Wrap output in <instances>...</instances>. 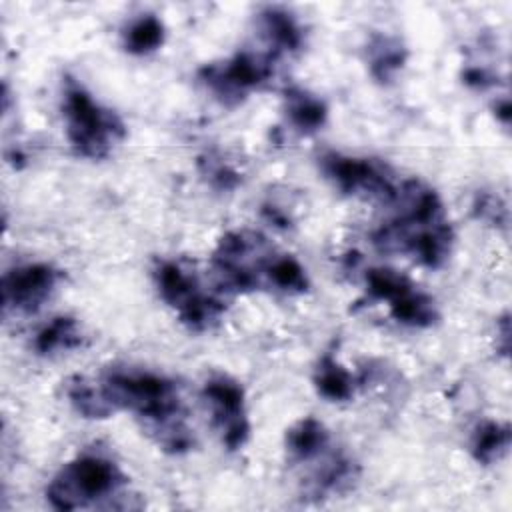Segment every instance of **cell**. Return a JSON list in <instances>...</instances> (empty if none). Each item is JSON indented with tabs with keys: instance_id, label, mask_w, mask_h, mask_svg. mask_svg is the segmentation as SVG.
I'll return each mask as SVG.
<instances>
[{
	"instance_id": "obj_1",
	"label": "cell",
	"mask_w": 512,
	"mask_h": 512,
	"mask_svg": "<svg viewBox=\"0 0 512 512\" xmlns=\"http://www.w3.org/2000/svg\"><path fill=\"white\" fill-rule=\"evenodd\" d=\"M62 110L70 144L86 158H104L112 146L124 138V124L112 112L102 108L74 80H66Z\"/></svg>"
},
{
	"instance_id": "obj_2",
	"label": "cell",
	"mask_w": 512,
	"mask_h": 512,
	"mask_svg": "<svg viewBox=\"0 0 512 512\" xmlns=\"http://www.w3.org/2000/svg\"><path fill=\"white\" fill-rule=\"evenodd\" d=\"M126 478L102 456H82L66 464L50 482L46 496L56 510H76L88 502L116 494Z\"/></svg>"
},
{
	"instance_id": "obj_3",
	"label": "cell",
	"mask_w": 512,
	"mask_h": 512,
	"mask_svg": "<svg viewBox=\"0 0 512 512\" xmlns=\"http://www.w3.org/2000/svg\"><path fill=\"white\" fill-rule=\"evenodd\" d=\"M154 278L164 302L176 308L180 320L194 330L210 328L224 312V302L202 292L196 276L176 262H160Z\"/></svg>"
},
{
	"instance_id": "obj_4",
	"label": "cell",
	"mask_w": 512,
	"mask_h": 512,
	"mask_svg": "<svg viewBox=\"0 0 512 512\" xmlns=\"http://www.w3.org/2000/svg\"><path fill=\"white\" fill-rule=\"evenodd\" d=\"M320 166L324 174L346 194H364L368 198L392 202L398 192V186L386 170L370 160L326 154L320 160Z\"/></svg>"
},
{
	"instance_id": "obj_5",
	"label": "cell",
	"mask_w": 512,
	"mask_h": 512,
	"mask_svg": "<svg viewBox=\"0 0 512 512\" xmlns=\"http://www.w3.org/2000/svg\"><path fill=\"white\" fill-rule=\"evenodd\" d=\"M270 76L272 58L250 52H240L224 64H208L200 70V78L226 102H238L248 90L260 86Z\"/></svg>"
},
{
	"instance_id": "obj_6",
	"label": "cell",
	"mask_w": 512,
	"mask_h": 512,
	"mask_svg": "<svg viewBox=\"0 0 512 512\" xmlns=\"http://www.w3.org/2000/svg\"><path fill=\"white\" fill-rule=\"evenodd\" d=\"M204 398L212 408L216 426L222 432V440L230 450L240 448L248 438V420L244 412L242 388L226 376H218L206 382Z\"/></svg>"
},
{
	"instance_id": "obj_7",
	"label": "cell",
	"mask_w": 512,
	"mask_h": 512,
	"mask_svg": "<svg viewBox=\"0 0 512 512\" xmlns=\"http://www.w3.org/2000/svg\"><path fill=\"white\" fill-rule=\"evenodd\" d=\"M58 282V272L46 264H28L6 272L2 282L4 308L32 312L50 296Z\"/></svg>"
},
{
	"instance_id": "obj_8",
	"label": "cell",
	"mask_w": 512,
	"mask_h": 512,
	"mask_svg": "<svg viewBox=\"0 0 512 512\" xmlns=\"http://www.w3.org/2000/svg\"><path fill=\"white\" fill-rule=\"evenodd\" d=\"M286 446L294 458L312 460V458H318L326 450L328 432L318 420L304 418L288 430Z\"/></svg>"
},
{
	"instance_id": "obj_9",
	"label": "cell",
	"mask_w": 512,
	"mask_h": 512,
	"mask_svg": "<svg viewBox=\"0 0 512 512\" xmlns=\"http://www.w3.org/2000/svg\"><path fill=\"white\" fill-rule=\"evenodd\" d=\"M260 18H262V30L270 40V44L274 46V50L278 52L298 50V46L302 44V28L294 20V16L278 8H268L262 12Z\"/></svg>"
},
{
	"instance_id": "obj_10",
	"label": "cell",
	"mask_w": 512,
	"mask_h": 512,
	"mask_svg": "<svg viewBox=\"0 0 512 512\" xmlns=\"http://www.w3.org/2000/svg\"><path fill=\"white\" fill-rule=\"evenodd\" d=\"M388 306L394 320L408 326H432L438 318L434 300L424 292H418L416 288H410L406 294L392 300Z\"/></svg>"
},
{
	"instance_id": "obj_11",
	"label": "cell",
	"mask_w": 512,
	"mask_h": 512,
	"mask_svg": "<svg viewBox=\"0 0 512 512\" xmlns=\"http://www.w3.org/2000/svg\"><path fill=\"white\" fill-rule=\"evenodd\" d=\"M80 342H82V332L78 322L74 318L60 316V318H54L50 324H46L38 332L34 346L40 354H54L60 350L76 348L80 346Z\"/></svg>"
},
{
	"instance_id": "obj_12",
	"label": "cell",
	"mask_w": 512,
	"mask_h": 512,
	"mask_svg": "<svg viewBox=\"0 0 512 512\" xmlns=\"http://www.w3.org/2000/svg\"><path fill=\"white\" fill-rule=\"evenodd\" d=\"M286 114L298 130L312 132L324 124L326 106L316 96H312L304 90H288L286 92Z\"/></svg>"
},
{
	"instance_id": "obj_13",
	"label": "cell",
	"mask_w": 512,
	"mask_h": 512,
	"mask_svg": "<svg viewBox=\"0 0 512 512\" xmlns=\"http://www.w3.org/2000/svg\"><path fill=\"white\" fill-rule=\"evenodd\" d=\"M510 446V428L508 424L482 422L472 436V454L482 464H492L500 460Z\"/></svg>"
},
{
	"instance_id": "obj_14",
	"label": "cell",
	"mask_w": 512,
	"mask_h": 512,
	"mask_svg": "<svg viewBox=\"0 0 512 512\" xmlns=\"http://www.w3.org/2000/svg\"><path fill=\"white\" fill-rule=\"evenodd\" d=\"M314 382L318 392L334 402L348 400L354 394V378L330 354L320 360Z\"/></svg>"
},
{
	"instance_id": "obj_15",
	"label": "cell",
	"mask_w": 512,
	"mask_h": 512,
	"mask_svg": "<svg viewBox=\"0 0 512 512\" xmlns=\"http://www.w3.org/2000/svg\"><path fill=\"white\" fill-rule=\"evenodd\" d=\"M404 60V48L392 38L378 36L370 44V72L380 82L392 80L396 72L402 68Z\"/></svg>"
},
{
	"instance_id": "obj_16",
	"label": "cell",
	"mask_w": 512,
	"mask_h": 512,
	"mask_svg": "<svg viewBox=\"0 0 512 512\" xmlns=\"http://www.w3.org/2000/svg\"><path fill=\"white\" fill-rule=\"evenodd\" d=\"M164 40V26L162 22L148 14L132 22L124 34V46L132 54H148L156 50Z\"/></svg>"
},
{
	"instance_id": "obj_17",
	"label": "cell",
	"mask_w": 512,
	"mask_h": 512,
	"mask_svg": "<svg viewBox=\"0 0 512 512\" xmlns=\"http://www.w3.org/2000/svg\"><path fill=\"white\" fill-rule=\"evenodd\" d=\"M68 398L74 404V408L86 418H106L114 412L102 388H94L82 378H76L74 382L68 384Z\"/></svg>"
},
{
	"instance_id": "obj_18",
	"label": "cell",
	"mask_w": 512,
	"mask_h": 512,
	"mask_svg": "<svg viewBox=\"0 0 512 512\" xmlns=\"http://www.w3.org/2000/svg\"><path fill=\"white\" fill-rule=\"evenodd\" d=\"M366 286L368 294L376 300H386L388 304L402 294H406L410 288H414L402 274L388 268H374L366 274Z\"/></svg>"
},
{
	"instance_id": "obj_19",
	"label": "cell",
	"mask_w": 512,
	"mask_h": 512,
	"mask_svg": "<svg viewBox=\"0 0 512 512\" xmlns=\"http://www.w3.org/2000/svg\"><path fill=\"white\" fill-rule=\"evenodd\" d=\"M268 284L286 292H304L308 288V278L294 258L276 256L268 268Z\"/></svg>"
},
{
	"instance_id": "obj_20",
	"label": "cell",
	"mask_w": 512,
	"mask_h": 512,
	"mask_svg": "<svg viewBox=\"0 0 512 512\" xmlns=\"http://www.w3.org/2000/svg\"><path fill=\"white\" fill-rule=\"evenodd\" d=\"M204 166V174L210 178V182L216 186V188H222V190H230L238 184V172H234L230 166H226L222 160H202L200 162Z\"/></svg>"
},
{
	"instance_id": "obj_21",
	"label": "cell",
	"mask_w": 512,
	"mask_h": 512,
	"mask_svg": "<svg viewBox=\"0 0 512 512\" xmlns=\"http://www.w3.org/2000/svg\"><path fill=\"white\" fill-rule=\"evenodd\" d=\"M464 82H466L468 86H472V88L484 90V88H488V86L494 84V78H492V74H490L486 68L470 66V68L464 70Z\"/></svg>"
},
{
	"instance_id": "obj_22",
	"label": "cell",
	"mask_w": 512,
	"mask_h": 512,
	"mask_svg": "<svg viewBox=\"0 0 512 512\" xmlns=\"http://www.w3.org/2000/svg\"><path fill=\"white\" fill-rule=\"evenodd\" d=\"M494 110H496V118H498L502 124H508V122H510V102H508V100L496 102Z\"/></svg>"
}]
</instances>
